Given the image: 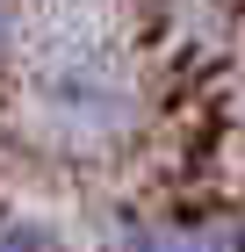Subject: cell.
<instances>
[{"label":"cell","instance_id":"3957f363","mask_svg":"<svg viewBox=\"0 0 245 252\" xmlns=\"http://www.w3.org/2000/svg\"><path fill=\"white\" fill-rule=\"evenodd\" d=\"M0 252H58V238L36 216H0Z\"/></svg>","mask_w":245,"mask_h":252},{"label":"cell","instance_id":"7a4b0ae2","mask_svg":"<svg viewBox=\"0 0 245 252\" xmlns=\"http://www.w3.org/2000/svg\"><path fill=\"white\" fill-rule=\"evenodd\" d=\"M115 252H245V216L188 209V216H123Z\"/></svg>","mask_w":245,"mask_h":252},{"label":"cell","instance_id":"277c9868","mask_svg":"<svg viewBox=\"0 0 245 252\" xmlns=\"http://www.w3.org/2000/svg\"><path fill=\"white\" fill-rule=\"evenodd\" d=\"M7 43H15V7L0 0V51H7Z\"/></svg>","mask_w":245,"mask_h":252},{"label":"cell","instance_id":"6da1fadb","mask_svg":"<svg viewBox=\"0 0 245 252\" xmlns=\"http://www.w3.org/2000/svg\"><path fill=\"white\" fill-rule=\"evenodd\" d=\"M43 108L79 137H108L130 123V79L115 72L108 58H65L43 79Z\"/></svg>","mask_w":245,"mask_h":252}]
</instances>
